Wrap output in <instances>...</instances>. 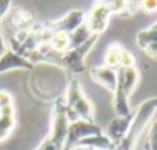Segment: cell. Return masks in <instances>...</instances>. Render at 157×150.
Wrapping results in <instances>:
<instances>
[{"label":"cell","instance_id":"20","mask_svg":"<svg viewBox=\"0 0 157 150\" xmlns=\"http://www.w3.org/2000/svg\"><path fill=\"white\" fill-rule=\"evenodd\" d=\"M140 8L146 13H155L157 11V0H145V2H140Z\"/></svg>","mask_w":157,"mask_h":150},{"label":"cell","instance_id":"5","mask_svg":"<svg viewBox=\"0 0 157 150\" xmlns=\"http://www.w3.org/2000/svg\"><path fill=\"white\" fill-rule=\"evenodd\" d=\"M97 40H99V36H93L83 45L77 47V48H69L68 51L62 53L60 57H59V65L57 67H63L71 74H82L85 71V57L94 48Z\"/></svg>","mask_w":157,"mask_h":150},{"label":"cell","instance_id":"14","mask_svg":"<svg viewBox=\"0 0 157 150\" xmlns=\"http://www.w3.org/2000/svg\"><path fill=\"white\" fill-rule=\"evenodd\" d=\"M16 128V110L14 105L0 108V142L6 141Z\"/></svg>","mask_w":157,"mask_h":150},{"label":"cell","instance_id":"11","mask_svg":"<svg viewBox=\"0 0 157 150\" xmlns=\"http://www.w3.org/2000/svg\"><path fill=\"white\" fill-rule=\"evenodd\" d=\"M6 16L10 17L11 26L14 28L16 33H20V31H29V30L37 23V22H36V17H34L28 10H23V8L11 10Z\"/></svg>","mask_w":157,"mask_h":150},{"label":"cell","instance_id":"16","mask_svg":"<svg viewBox=\"0 0 157 150\" xmlns=\"http://www.w3.org/2000/svg\"><path fill=\"white\" fill-rule=\"evenodd\" d=\"M48 47L56 51V53H65L71 48V40H69V34L68 33H63V31H57V33H52L49 42H48Z\"/></svg>","mask_w":157,"mask_h":150},{"label":"cell","instance_id":"18","mask_svg":"<svg viewBox=\"0 0 157 150\" xmlns=\"http://www.w3.org/2000/svg\"><path fill=\"white\" fill-rule=\"evenodd\" d=\"M146 150H157V121L152 122L148 132V141H146Z\"/></svg>","mask_w":157,"mask_h":150},{"label":"cell","instance_id":"1","mask_svg":"<svg viewBox=\"0 0 157 150\" xmlns=\"http://www.w3.org/2000/svg\"><path fill=\"white\" fill-rule=\"evenodd\" d=\"M155 111H157V98H149V99L143 101L137 107V110L132 113L131 125H129L125 138L114 147V150H134L140 135L149 125Z\"/></svg>","mask_w":157,"mask_h":150},{"label":"cell","instance_id":"17","mask_svg":"<svg viewBox=\"0 0 157 150\" xmlns=\"http://www.w3.org/2000/svg\"><path fill=\"white\" fill-rule=\"evenodd\" d=\"M94 34H91V31L88 30V26L83 23L80 25L78 28H75L71 34H69V40H71V48H77V47H80L83 45L86 40H90Z\"/></svg>","mask_w":157,"mask_h":150},{"label":"cell","instance_id":"9","mask_svg":"<svg viewBox=\"0 0 157 150\" xmlns=\"http://www.w3.org/2000/svg\"><path fill=\"white\" fill-rule=\"evenodd\" d=\"M34 67H36L34 63H31L26 57L13 51L10 47L2 54V57H0V74L11 71V70H19V68L20 70H33Z\"/></svg>","mask_w":157,"mask_h":150},{"label":"cell","instance_id":"2","mask_svg":"<svg viewBox=\"0 0 157 150\" xmlns=\"http://www.w3.org/2000/svg\"><path fill=\"white\" fill-rule=\"evenodd\" d=\"M66 105V116L69 122L77 119L94 121V105L85 95L82 84L77 78H72L68 84L66 95L63 96Z\"/></svg>","mask_w":157,"mask_h":150},{"label":"cell","instance_id":"8","mask_svg":"<svg viewBox=\"0 0 157 150\" xmlns=\"http://www.w3.org/2000/svg\"><path fill=\"white\" fill-rule=\"evenodd\" d=\"M139 81H140V73H139L137 67L117 68V85H116V88H119L126 98H129L132 95Z\"/></svg>","mask_w":157,"mask_h":150},{"label":"cell","instance_id":"3","mask_svg":"<svg viewBox=\"0 0 157 150\" xmlns=\"http://www.w3.org/2000/svg\"><path fill=\"white\" fill-rule=\"evenodd\" d=\"M126 10H128V2L125 0H111V2H97L93 5V8L86 13L85 25L91 31V34L99 36L106 31L109 25V17L113 14L126 17Z\"/></svg>","mask_w":157,"mask_h":150},{"label":"cell","instance_id":"10","mask_svg":"<svg viewBox=\"0 0 157 150\" xmlns=\"http://www.w3.org/2000/svg\"><path fill=\"white\" fill-rule=\"evenodd\" d=\"M90 76L94 82L105 87L111 93H114L116 85H117V70L105 67V65H99V67H94L90 71Z\"/></svg>","mask_w":157,"mask_h":150},{"label":"cell","instance_id":"13","mask_svg":"<svg viewBox=\"0 0 157 150\" xmlns=\"http://www.w3.org/2000/svg\"><path fill=\"white\" fill-rule=\"evenodd\" d=\"M137 47L140 50H143V53L151 57V59H157V30H142L140 33H137L136 37Z\"/></svg>","mask_w":157,"mask_h":150},{"label":"cell","instance_id":"22","mask_svg":"<svg viewBox=\"0 0 157 150\" xmlns=\"http://www.w3.org/2000/svg\"><path fill=\"white\" fill-rule=\"evenodd\" d=\"M36 150H60V148H59L57 145H54L48 138H45V139L39 144V147H37Z\"/></svg>","mask_w":157,"mask_h":150},{"label":"cell","instance_id":"23","mask_svg":"<svg viewBox=\"0 0 157 150\" xmlns=\"http://www.w3.org/2000/svg\"><path fill=\"white\" fill-rule=\"evenodd\" d=\"M8 45L5 42V37H3V30H2V25H0V57H2V54L6 51Z\"/></svg>","mask_w":157,"mask_h":150},{"label":"cell","instance_id":"12","mask_svg":"<svg viewBox=\"0 0 157 150\" xmlns=\"http://www.w3.org/2000/svg\"><path fill=\"white\" fill-rule=\"evenodd\" d=\"M131 121H132V115H131V116H125V118L117 116V118H114V119L108 124L106 132H103V133L109 138V141H111L114 145H117V144L125 138V135H126V132H128V128H129V125H131Z\"/></svg>","mask_w":157,"mask_h":150},{"label":"cell","instance_id":"19","mask_svg":"<svg viewBox=\"0 0 157 150\" xmlns=\"http://www.w3.org/2000/svg\"><path fill=\"white\" fill-rule=\"evenodd\" d=\"M136 67V57L131 51L125 50L122 51V57H120V67L119 68H132Z\"/></svg>","mask_w":157,"mask_h":150},{"label":"cell","instance_id":"24","mask_svg":"<svg viewBox=\"0 0 157 150\" xmlns=\"http://www.w3.org/2000/svg\"><path fill=\"white\" fill-rule=\"evenodd\" d=\"M149 28H151V30H157V22H155V23H152Z\"/></svg>","mask_w":157,"mask_h":150},{"label":"cell","instance_id":"4","mask_svg":"<svg viewBox=\"0 0 157 150\" xmlns=\"http://www.w3.org/2000/svg\"><path fill=\"white\" fill-rule=\"evenodd\" d=\"M68 127H69V121L66 116V105H65V99L63 96L57 98L52 104V111H51V128L48 133V139L57 145L60 150H63L65 145V139H66V133H68Z\"/></svg>","mask_w":157,"mask_h":150},{"label":"cell","instance_id":"6","mask_svg":"<svg viewBox=\"0 0 157 150\" xmlns=\"http://www.w3.org/2000/svg\"><path fill=\"white\" fill-rule=\"evenodd\" d=\"M102 133H103V130H102L100 125H97L96 121L77 119L74 122H69L63 150H72L82 139L90 138V136H97V135H102Z\"/></svg>","mask_w":157,"mask_h":150},{"label":"cell","instance_id":"15","mask_svg":"<svg viewBox=\"0 0 157 150\" xmlns=\"http://www.w3.org/2000/svg\"><path fill=\"white\" fill-rule=\"evenodd\" d=\"M122 51L123 47L117 42H113L106 47L105 50V56H103V65L117 70L120 67V57H122Z\"/></svg>","mask_w":157,"mask_h":150},{"label":"cell","instance_id":"21","mask_svg":"<svg viewBox=\"0 0 157 150\" xmlns=\"http://www.w3.org/2000/svg\"><path fill=\"white\" fill-rule=\"evenodd\" d=\"M8 105H13L11 93H8L5 90H0V108H2V107H8Z\"/></svg>","mask_w":157,"mask_h":150},{"label":"cell","instance_id":"25","mask_svg":"<svg viewBox=\"0 0 157 150\" xmlns=\"http://www.w3.org/2000/svg\"><path fill=\"white\" fill-rule=\"evenodd\" d=\"M72 150H88V148H82V147H74Z\"/></svg>","mask_w":157,"mask_h":150},{"label":"cell","instance_id":"7","mask_svg":"<svg viewBox=\"0 0 157 150\" xmlns=\"http://www.w3.org/2000/svg\"><path fill=\"white\" fill-rule=\"evenodd\" d=\"M85 19H86V13L83 10H71L60 19H57L54 22H48V26L52 33L63 31V33L71 34L75 28L85 23Z\"/></svg>","mask_w":157,"mask_h":150}]
</instances>
